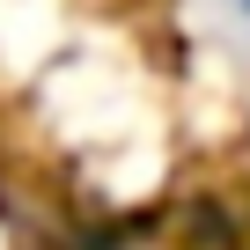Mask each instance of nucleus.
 I'll use <instances>...</instances> for the list:
<instances>
[{
    "mask_svg": "<svg viewBox=\"0 0 250 250\" xmlns=\"http://www.w3.org/2000/svg\"><path fill=\"white\" fill-rule=\"evenodd\" d=\"M221 8V22L235 30V44H243V59H250V0H213Z\"/></svg>",
    "mask_w": 250,
    "mask_h": 250,
    "instance_id": "f257e3e1",
    "label": "nucleus"
}]
</instances>
